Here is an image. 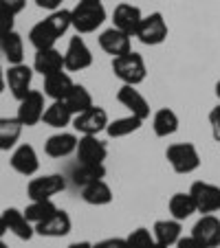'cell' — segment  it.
Listing matches in <instances>:
<instances>
[{
  "label": "cell",
  "mask_w": 220,
  "mask_h": 248,
  "mask_svg": "<svg viewBox=\"0 0 220 248\" xmlns=\"http://www.w3.org/2000/svg\"><path fill=\"white\" fill-rule=\"evenodd\" d=\"M152 244H154V235L148 229H136L126 237L128 248H150Z\"/></svg>",
  "instance_id": "obj_34"
},
{
  "label": "cell",
  "mask_w": 220,
  "mask_h": 248,
  "mask_svg": "<svg viewBox=\"0 0 220 248\" xmlns=\"http://www.w3.org/2000/svg\"><path fill=\"white\" fill-rule=\"evenodd\" d=\"M66 106L70 108V112L73 114H82V112H86L88 108H93L95 103H93V94L88 93V90L84 88V86H80V84H75L73 88H70V93L66 94Z\"/></svg>",
  "instance_id": "obj_31"
},
{
  "label": "cell",
  "mask_w": 220,
  "mask_h": 248,
  "mask_svg": "<svg viewBox=\"0 0 220 248\" xmlns=\"http://www.w3.org/2000/svg\"><path fill=\"white\" fill-rule=\"evenodd\" d=\"M152 130L159 139H168L178 130V114L169 108H161L152 117Z\"/></svg>",
  "instance_id": "obj_24"
},
{
  "label": "cell",
  "mask_w": 220,
  "mask_h": 248,
  "mask_svg": "<svg viewBox=\"0 0 220 248\" xmlns=\"http://www.w3.org/2000/svg\"><path fill=\"white\" fill-rule=\"evenodd\" d=\"M7 233V224H5V217L0 216V239H2V235Z\"/></svg>",
  "instance_id": "obj_43"
},
{
  "label": "cell",
  "mask_w": 220,
  "mask_h": 248,
  "mask_svg": "<svg viewBox=\"0 0 220 248\" xmlns=\"http://www.w3.org/2000/svg\"><path fill=\"white\" fill-rule=\"evenodd\" d=\"M169 165L176 173H192L201 167V156H198V150L192 145V143H176V145H169L168 152Z\"/></svg>",
  "instance_id": "obj_3"
},
{
  "label": "cell",
  "mask_w": 220,
  "mask_h": 248,
  "mask_svg": "<svg viewBox=\"0 0 220 248\" xmlns=\"http://www.w3.org/2000/svg\"><path fill=\"white\" fill-rule=\"evenodd\" d=\"M77 160L84 165H103L108 156V147L103 140H99L97 136H82L77 143Z\"/></svg>",
  "instance_id": "obj_11"
},
{
  "label": "cell",
  "mask_w": 220,
  "mask_h": 248,
  "mask_svg": "<svg viewBox=\"0 0 220 248\" xmlns=\"http://www.w3.org/2000/svg\"><path fill=\"white\" fill-rule=\"evenodd\" d=\"M113 73L117 79L128 86H139L145 79V62L139 53L128 51L119 57H113Z\"/></svg>",
  "instance_id": "obj_1"
},
{
  "label": "cell",
  "mask_w": 220,
  "mask_h": 248,
  "mask_svg": "<svg viewBox=\"0 0 220 248\" xmlns=\"http://www.w3.org/2000/svg\"><path fill=\"white\" fill-rule=\"evenodd\" d=\"M0 51L7 57L9 64H22L24 60V42L18 31H11L9 35L0 38Z\"/></svg>",
  "instance_id": "obj_27"
},
{
  "label": "cell",
  "mask_w": 220,
  "mask_h": 248,
  "mask_svg": "<svg viewBox=\"0 0 220 248\" xmlns=\"http://www.w3.org/2000/svg\"><path fill=\"white\" fill-rule=\"evenodd\" d=\"M2 217H5V224H7V231L14 233L18 239H31L35 235V224L27 220L24 211L16 209V206H9V209L2 211Z\"/></svg>",
  "instance_id": "obj_17"
},
{
  "label": "cell",
  "mask_w": 220,
  "mask_h": 248,
  "mask_svg": "<svg viewBox=\"0 0 220 248\" xmlns=\"http://www.w3.org/2000/svg\"><path fill=\"white\" fill-rule=\"evenodd\" d=\"M189 193H192L194 202H196L198 213H214V211H220V187L198 180V183L192 185Z\"/></svg>",
  "instance_id": "obj_8"
},
{
  "label": "cell",
  "mask_w": 220,
  "mask_h": 248,
  "mask_svg": "<svg viewBox=\"0 0 220 248\" xmlns=\"http://www.w3.org/2000/svg\"><path fill=\"white\" fill-rule=\"evenodd\" d=\"M106 20V9L102 2H80L70 11V22L77 33H93Z\"/></svg>",
  "instance_id": "obj_2"
},
{
  "label": "cell",
  "mask_w": 220,
  "mask_h": 248,
  "mask_svg": "<svg viewBox=\"0 0 220 248\" xmlns=\"http://www.w3.org/2000/svg\"><path fill=\"white\" fill-rule=\"evenodd\" d=\"M57 211V206L53 204V200H31V204L24 209V216L31 224H40L47 217H51Z\"/></svg>",
  "instance_id": "obj_33"
},
{
  "label": "cell",
  "mask_w": 220,
  "mask_h": 248,
  "mask_svg": "<svg viewBox=\"0 0 220 248\" xmlns=\"http://www.w3.org/2000/svg\"><path fill=\"white\" fill-rule=\"evenodd\" d=\"M141 123H143V119L135 117V114H128V117L110 121L106 132H108V136H113V139H121V136H130L132 132H136L141 127Z\"/></svg>",
  "instance_id": "obj_32"
},
{
  "label": "cell",
  "mask_w": 220,
  "mask_h": 248,
  "mask_svg": "<svg viewBox=\"0 0 220 248\" xmlns=\"http://www.w3.org/2000/svg\"><path fill=\"white\" fill-rule=\"evenodd\" d=\"M216 94H218V99H220V81L216 84Z\"/></svg>",
  "instance_id": "obj_45"
},
{
  "label": "cell",
  "mask_w": 220,
  "mask_h": 248,
  "mask_svg": "<svg viewBox=\"0 0 220 248\" xmlns=\"http://www.w3.org/2000/svg\"><path fill=\"white\" fill-rule=\"evenodd\" d=\"M117 101L121 103L123 108L130 110V114L143 119V121L150 117V103H148V99L136 90V86L123 84L121 88H119V93H117Z\"/></svg>",
  "instance_id": "obj_12"
},
{
  "label": "cell",
  "mask_w": 220,
  "mask_h": 248,
  "mask_svg": "<svg viewBox=\"0 0 220 248\" xmlns=\"http://www.w3.org/2000/svg\"><path fill=\"white\" fill-rule=\"evenodd\" d=\"M0 248H9V246H7V244L2 242V239H0Z\"/></svg>",
  "instance_id": "obj_46"
},
{
  "label": "cell",
  "mask_w": 220,
  "mask_h": 248,
  "mask_svg": "<svg viewBox=\"0 0 220 248\" xmlns=\"http://www.w3.org/2000/svg\"><path fill=\"white\" fill-rule=\"evenodd\" d=\"M68 248H93V244L90 242H75V244H70Z\"/></svg>",
  "instance_id": "obj_41"
},
{
  "label": "cell",
  "mask_w": 220,
  "mask_h": 248,
  "mask_svg": "<svg viewBox=\"0 0 220 248\" xmlns=\"http://www.w3.org/2000/svg\"><path fill=\"white\" fill-rule=\"evenodd\" d=\"M183 226L178 220H159L154 222V226H152V235H154V242L163 244V246H174V244L178 242V239L183 237Z\"/></svg>",
  "instance_id": "obj_23"
},
{
  "label": "cell",
  "mask_w": 220,
  "mask_h": 248,
  "mask_svg": "<svg viewBox=\"0 0 220 248\" xmlns=\"http://www.w3.org/2000/svg\"><path fill=\"white\" fill-rule=\"evenodd\" d=\"M93 248H128V246H126V239H121V237H108V239L93 244Z\"/></svg>",
  "instance_id": "obj_38"
},
{
  "label": "cell",
  "mask_w": 220,
  "mask_h": 248,
  "mask_svg": "<svg viewBox=\"0 0 220 248\" xmlns=\"http://www.w3.org/2000/svg\"><path fill=\"white\" fill-rule=\"evenodd\" d=\"M33 70L40 73L42 77H49L53 73H60L64 70V55L53 48H42V51H35V60H33Z\"/></svg>",
  "instance_id": "obj_19"
},
{
  "label": "cell",
  "mask_w": 220,
  "mask_h": 248,
  "mask_svg": "<svg viewBox=\"0 0 220 248\" xmlns=\"http://www.w3.org/2000/svg\"><path fill=\"white\" fill-rule=\"evenodd\" d=\"M16 16H9V14H0V38L9 35L11 31H16L14 24H16Z\"/></svg>",
  "instance_id": "obj_36"
},
{
  "label": "cell",
  "mask_w": 220,
  "mask_h": 248,
  "mask_svg": "<svg viewBox=\"0 0 220 248\" xmlns=\"http://www.w3.org/2000/svg\"><path fill=\"white\" fill-rule=\"evenodd\" d=\"M90 64H93V53L86 46V42L80 35H77V38H70L68 48H66V53H64V68L77 73V70L88 68Z\"/></svg>",
  "instance_id": "obj_10"
},
{
  "label": "cell",
  "mask_w": 220,
  "mask_h": 248,
  "mask_svg": "<svg viewBox=\"0 0 220 248\" xmlns=\"http://www.w3.org/2000/svg\"><path fill=\"white\" fill-rule=\"evenodd\" d=\"M73 117H75V114L70 112V108L66 106V101H53L51 106H47V110H44L42 121L47 123L49 127H57V130H62L64 125H68V123L73 121Z\"/></svg>",
  "instance_id": "obj_25"
},
{
  "label": "cell",
  "mask_w": 220,
  "mask_h": 248,
  "mask_svg": "<svg viewBox=\"0 0 220 248\" xmlns=\"http://www.w3.org/2000/svg\"><path fill=\"white\" fill-rule=\"evenodd\" d=\"M150 248H168V246H163V244H159V242H154V244H152V246Z\"/></svg>",
  "instance_id": "obj_44"
},
{
  "label": "cell",
  "mask_w": 220,
  "mask_h": 248,
  "mask_svg": "<svg viewBox=\"0 0 220 248\" xmlns=\"http://www.w3.org/2000/svg\"><path fill=\"white\" fill-rule=\"evenodd\" d=\"M7 88V79H5V70H2V66H0V93Z\"/></svg>",
  "instance_id": "obj_42"
},
{
  "label": "cell",
  "mask_w": 220,
  "mask_h": 248,
  "mask_svg": "<svg viewBox=\"0 0 220 248\" xmlns=\"http://www.w3.org/2000/svg\"><path fill=\"white\" fill-rule=\"evenodd\" d=\"M99 46L113 57H119L123 53L132 51V42H130V35L123 31H119L117 27L113 29H106V31L99 35Z\"/></svg>",
  "instance_id": "obj_18"
},
{
  "label": "cell",
  "mask_w": 220,
  "mask_h": 248,
  "mask_svg": "<svg viewBox=\"0 0 220 248\" xmlns=\"http://www.w3.org/2000/svg\"><path fill=\"white\" fill-rule=\"evenodd\" d=\"M62 2H64V0H35V5L47 11H57L62 7Z\"/></svg>",
  "instance_id": "obj_40"
},
{
  "label": "cell",
  "mask_w": 220,
  "mask_h": 248,
  "mask_svg": "<svg viewBox=\"0 0 220 248\" xmlns=\"http://www.w3.org/2000/svg\"><path fill=\"white\" fill-rule=\"evenodd\" d=\"M47 110L44 106V93L40 90H31L24 99L18 101V121L24 127H33L42 121V114Z\"/></svg>",
  "instance_id": "obj_5"
},
{
  "label": "cell",
  "mask_w": 220,
  "mask_h": 248,
  "mask_svg": "<svg viewBox=\"0 0 220 248\" xmlns=\"http://www.w3.org/2000/svg\"><path fill=\"white\" fill-rule=\"evenodd\" d=\"M64 189H66V180L60 173H47V176L33 178L27 185V196L31 200H51L53 196H57Z\"/></svg>",
  "instance_id": "obj_7"
},
{
  "label": "cell",
  "mask_w": 220,
  "mask_h": 248,
  "mask_svg": "<svg viewBox=\"0 0 220 248\" xmlns=\"http://www.w3.org/2000/svg\"><path fill=\"white\" fill-rule=\"evenodd\" d=\"M0 152H2V150H0Z\"/></svg>",
  "instance_id": "obj_48"
},
{
  "label": "cell",
  "mask_w": 220,
  "mask_h": 248,
  "mask_svg": "<svg viewBox=\"0 0 220 248\" xmlns=\"http://www.w3.org/2000/svg\"><path fill=\"white\" fill-rule=\"evenodd\" d=\"M22 123L16 119H0V150H11L16 147V143L20 140V134H22Z\"/></svg>",
  "instance_id": "obj_30"
},
{
  "label": "cell",
  "mask_w": 220,
  "mask_h": 248,
  "mask_svg": "<svg viewBox=\"0 0 220 248\" xmlns=\"http://www.w3.org/2000/svg\"><path fill=\"white\" fill-rule=\"evenodd\" d=\"M106 176V167L103 165H84L80 163L75 169H73V183L77 187H88V185L97 183V180H103Z\"/></svg>",
  "instance_id": "obj_28"
},
{
  "label": "cell",
  "mask_w": 220,
  "mask_h": 248,
  "mask_svg": "<svg viewBox=\"0 0 220 248\" xmlns=\"http://www.w3.org/2000/svg\"><path fill=\"white\" fill-rule=\"evenodd\" d=\"M77 143H80V139H77L75 134L60 132V134H53L47 139L44 152H47V156H51V158H64V156L73 154V152L77 150Z\"/></svg>",
  "instance_id": "obj_20"
},
{
  "label": "cell",
  "mask_w": 220,
  "mask_h": 248,
  "mask_svg": "<svg viewBox=\"0 0 220 248\" xmlns=\"http://www.w3.org/2000/svg\"><path fill=\"white\" fill-rule=\"evenodd\" d=\"M27 0H0V14H9V16H18L24 9Z\"/></svg>",
  "instance_id": "obj_35"
},
{
  "label": "cell",
  "mask_w": 220,
  "mask_h": 248,
  "mask_svg": "<svg viewBox=\"0 0 220 248\" xmlns=\"http://www.w3.org/2000/svg\"><path fill=\"white\" fill-rule=\"evenodd\" d=\"M57 40H60V35H57V31L51 27V22H49V20H42V22L33 24L31 31H29V42L33 44V48H35V51H42V48H53Z\"/></svg>",
  "instance_id": "obj_22"
},
{
  "label": "cell",
  "mask_w": 220,
  "mask_h": 248,
  "mask_svg": "<svg viewBox=\"0 0 220 248\" xmlns=\"http://www.w3.org/2000/svg\"><path fill=\"white\" fill-rule=\"evenodd\" d=\"M108 112L99 106H93L86 112L75 114L73 117V127L80 132L82 136H97L99 132H103L108 127Z\"/></svg>",
  "instance_id": "obj_6"
},
{
  "label": "cell",
  "mask_w": 220,
  "mask_h": 248,
  "mask_svg": "<svg viewBox=\"0 0 220 248\" xmlns=\"http://www.w3.org/2000/svg\"><path fill=\"white\" fill-rule=\"evenodd\" d=\"M169 213H172L174 220L183 222L187 220V217H192L194 213H196V202H194L192 193H174L172 198H169Z\"/></svg>",
  "instance_id": "obj_26"
},
{
  "label": "cell",
  "mask_w": 220,
  "mask_h": 248,
  "mask_svg": "<svg viewBox=\"0 0 220 248\" xmlns=\"http://www.w3.org/2000/svg\"><path fill=\"white\" fill-rule=\"evenodd\" d=\"M7 88L11 90L16 99H24L31 93V81H33V68H29L27 64H11L9 70L5 73Z\"/></svg>",
  "instance_id": "obj_9"
},
{
  "label": "cell",
  "mask_w": 220,
  "mask_h": 248,
  "mask_svg": "<svg viewBox=\"0 0 220 248\" xmlns=\"http://www.w3.org/2000/svg\"><path fill=\"white\" fill-rule=\"evenodd\" d=\"M141 20H143V14H141L139 7L128 5V2H121V5L115 7V14H113L115 27H117L119 31L128 33L130 38H135V35H136Z\"/></svg>",
  "instance_id": "obj_13"
},
{
  "label": "cell",
  "mask_w": 220,
  "mask_h": 248,
  "mask_svg": "<svg viewBox=\"0 0 220 248\" xmlns=\"http://www.w3.org/2000/svg\"><path fill=\"white\" fill-rule=\"evenodd\" d=\"M192 235L203 242L207 248H218L220 246V220L211 213H205L201 220L194 224Z\"/></svg>",
  "instance_id": "obj_16"
},
{
  "label": "cell",
  "mask_w": 220,
  "mask_h": 248,
  "mask_svg": "<svg viewBox=\"0 0 220 248\" xmlns=\"http://www.w3.org/2000/svg\"><path fill=\"white\" fill-rule=\"evenodd\" d=\"M209 125H211V134H214V139L220 143V106L209 112Z\"/></svg>",
  "instance_id": "obj_37"
},
{
  "label": "cell",
  "mask_w": 220,
  "mask_h": 248,
  "mask_svg": "<svg viewBox=\"0 0 220 248\" xmlns=\"http://www.w3.org/2000/svg\"><path fill=\"white\" fill-rule=\"evenodd\" d=\"M82 198H84L86 204L103 206V204H110V202H113V191H110V187H108L103 180H97V183L82 189Z\"/></svg>",
  "instance_id": "obj_29"
},
{
  "label": "cell",
  "mask_w": 220,
  "mask_h": 248,
  "mask_svg": "<svg viewBox=\"0 0 220 248\" xmlns=\"http://www.w3.org/2000/svg\"><path fill=\"white\" fill-rule=\"evenodd\" d=\"M73 229V222L66 211L57 209L51 217H47L44 222L35 224V235H42V237H66Z\"/></svg>",
  "instance_id": "obj_15"
},
{
  "label": "cell",
  "mask_w": 220,
  "mask_h": 248,
  "mask_svg": "<svg viewBox=\"0 0 220 248\" xmlns=\"http://www.w3.org/2000/svg\"><path fill=\"white\" fill-rule=\"evenodd\" d=\"M82 2H102V0H82Z\"/></svg>",
  "instance_id": "obj_47"
},
{
  "label": "cell",
  "mask_w": 220,
  "mask_h": 248,
  "mask_svg": "<svg viewBox=\"0 0 220 248\" xmlns=\"http://www.w3.org/2000/svg\"><path fill=\"white\" fill-rule=\"evenodd\" d=\"M176 248H207L203 242H198L194 235H189V237H181L176 242Z\"/></svg>",
  "instance_id": "obj_39"
},
{
  "label": "cell",
  "mask_w": 220,
  "mask_h": 248,
  "mask_svg": "<svg viewBox=\"0 0 220 248\" xmlns=\"http://www.w3.org/2000/svg\"><path fill=\"white\" fill-rule=\"evenodd\" d=\"M9 163H11V169L18 171L20 176H33V173L40 169L38 152L33 150V145H27V143L16 147L11 158H9Z\"/></svg>",
  "instance_id": "obj_14"
},
{
  "label": "cell",
  "mask_w": 220,
  "mask_h": 248,
  "mask_svg": "<svg viewBox=\"0 0 220 248\" xmlns=\"http://www.w3.org/2000/svg\"><path fill=\"white\" fill-rule=\"evenodd\" d=\"M135 38H139V42L145 46H156V44L163 42L168 38V22H165L163 14L154 11L150 16H143Z\"/></svg>",
  "instance_id": "obj_4"
},
{
  "label": "cell",
  "mask_w": 220,
  "mask_h": 248,
  "mask_svg": "<svg viewBox=\"0 0 220 248\" xmlns=\"http://www.w3.org/2000/svg\"><path fill=\"white\" fill-rule=\"evenodd\" d=\"M73 86H75L73 79H70L68 73H64V70L44 77V94H47L49 99H53V101H64Z\"/></svg>",
  "instance_id": "obj_21"
}]
</instances>
